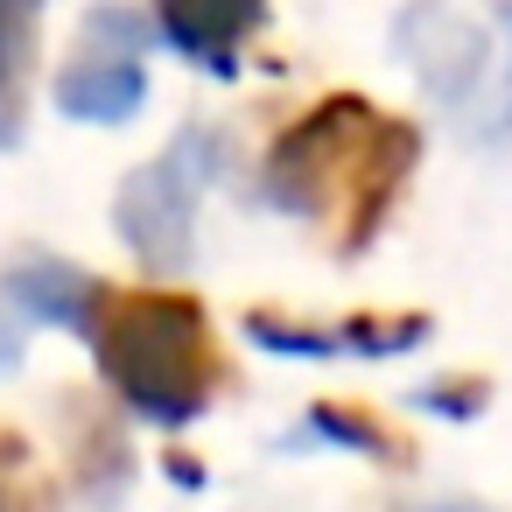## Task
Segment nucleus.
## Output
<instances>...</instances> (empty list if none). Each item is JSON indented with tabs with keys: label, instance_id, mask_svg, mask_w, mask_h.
I'll return each mask as SVG.
<instances>
[{
	"label": "nucleus",
	"instance_id": "1",
	"mask_svg": "<svg viewBox=\"0 0 512 512\" xmlns=\"http://www.w3.org/2000/svg\"><path fill=\"white\" fill-rule=\"evenodd\" d=\"M414 162L421 134L400 113H379L358 92H330L267 148L260 183L288 218L316 225L337 253H365L386 232Z\"/></svg>",
	"mask_w": 512,
	"mask_h": 512
},
{
	"label": "nucleus",
	"instance_id": "2",
	"mask_svg": "<svg viewBox=\"0 0 512 512\" xmlns=\"http://www.w3.org/2000/svg\"><path fill=\"white\" fill-rule=\"evenodd\" d=\"M78 337L92 344L106 386L162 428L197 421L218 400V386L232 379L225 358H218L204 302L183 295V288H113V281H99V302H92Z\"/></svg>",
	"mask_w": 512,
	"mask_h": 512
},
{
	"label": "nucleus",
	"instance_id": "3",
	"mask_svg": "<svg viewBox=\"0 0 512 512\" xmlns=\"http://www.w3.org/2000/svg\"><path fill=\"white\" fill-rule=\"evenodd\" d=\"M211 155L218 141L204 127H183L169 155H155L148 169H134L120 183V204H113V225L120 239L148 260V267H190V239H197V197L211 183Z\"/></svg>",
	"mask_w": 512,
	"mask_h": 512
},
{
	"label": "nucleus",
	"instance_id": "4",
	"mask_svg": "<svg viewBox=\"0 0 512 512\" xmlns=\"http://www.w3.org/2000/svg\"><path fill=\"white\" fill-rule=\"evenodd\" d=\"M141 57H148V22L127 15V8H92L85 29H78V43H71V57L57 64V85H50L57 113L92 120V127L134 120L141 99H148Z\"/></svg>",
	"mask_w": 512,
	"mask_h": 512
},
{
	"label": "nucleus",
	"instance_id": "5",
	"mask_svg": "<svg viewBox=\"0 0 512 512\" xmlns=\"http://www.w3.org/2000/svg\"><path fill=\"white\" fill-rule=\"evenodd\" d=\"M246 337L288 358H400L428 337L421 309H358V316H288V309H246Z\"/></svg>",
	"mask_w": 512,
	"mask_h": 512
},
{
	"label": "nucleus",
	"instance_id": "6",
	"mask_svg": "<svg viewBox=\"0 0 512 512\" xmlns=\"http://www.w3.org/2000/svg\"><path fill=\"white\" fill-rule=\"evenodd\" d=\"M155 29L176 57L204 71H239L246 43L267 29V0H155Z\"/></svg>",
	"mask_w": 512,
	"mask_h": 512
},
{
	"label": "nucleus",
	"instance_id": "7",
	"mask_svg": "<svg viewBox=\"0 0 512 512\" xmlns=\"http://www.w3.org/2000/svg\"><path fill=\"white\" fill-rule=\"evenodd\" d=\"M407 22L414 29H428V43L421 36H400V50H407V64L442 92V99H456V92H470V78H477V64H484V43L449 15V8H435V0H421V8H407Z\"/></svg>",
	"mask_w": 512,
	"mask_h": 512
},
{
	"label": "nucleus",
	"instance_id": "8",
	"mask_svg": "<svg viewBox=\"0 0 512 512\" xmlns=\"http://www.w3.org/2000/svg\"><path fill=\"white\" fill-rule=\"evenodd\" d=\"M8 295L36 316V323H64V330H85L92 302H99V281L71 260H15L8 267Z\"/></svg>",
	"mask_w": 512,
	"mask_h": 512
},
{
	"label": "nucleus",
	"instance_id": "9",
	"mask_svg": "<svg viewBox=\"0 0 512 512\" xmlns=\"http://www.w3.org/2000/svg\"><path fill=\"white\" fill-rule=\"evenodd\" d=\"M36 15L43 0H0V148L22 141V99L36 64Z\"/></svg>",
	"mask_w": 512,
	"mask_h": 512
},
{
	"label": "nucleus",
	"instance_id": "10",
	"mask_svg": "<svg viewBox=\"0 0 512 512\" xmlns=\"http://www.w3.org/2000/svg\"><path fill=\"white\" fill-rule=\"evenodd\" d=\"M309 428H316L323 442L365 449L372 463H393V470H407V463H414V442H407L386 414H372L365 400H316V407H309Z\"/></svg>",
	"mask_w": 512,
	"mask_h": 512
},
{
	"label": "nucleus",
	"instance_id": "11",
	"mask_svg": "<svg viewBox=\"0 0 512 512\" xmlns=\"http://www.w3.org/2000/svg\"><path fill=\"white\" fill-rule=\"evenodd\" d=\"M0 512H50L43 463H36V449L15 428H0Z\"/></svg>",
	"mask_w": 512,
	"mask_h": 512
},
{
	"label": "nucleus",
	"instance_id": "12",
	"mask_svg": "<svg viewBox=\"0 0 512 512\" xmlns=\"http://www.w3.org/2000/svg\"><path fill=\"white\" fill-rule=\"evenodd\" d=\"M491 400V386L484 379H442V386H428L421 393V407H435V414H477Z\"/></svg>",
	"mask_w": 512,
	"mask_h": 512
},
{
	"label": "nucleus",
	"instance_id": "13",
	"mask_svg": "<svg viewBox=\"0 0 512 512\" xmlns=\"http://www.w3.org/2000/svg\"><path fill=\"white\" fill-rule=\"evenodd\" d=\"M15 358H22V337H15L8 323H0V365H15Z\"/></svg>",
	"mask_w": 512,
	"mask_h": 512
},
{
	"label": "nucleus",
	"instance_id": "14",
	"mask_svg": "<svg viewBox=\"0 0 512 512\" xmlns=\"http://www.w3.org/2000/svg\"><path fill=\"white\" fill-rule=\"evenodd\" d=\"M498 8H505V22H512V0H498Z\"/></svg>",
	"mask_w": 512,
	"mask_h": 512
}]
</instances>
